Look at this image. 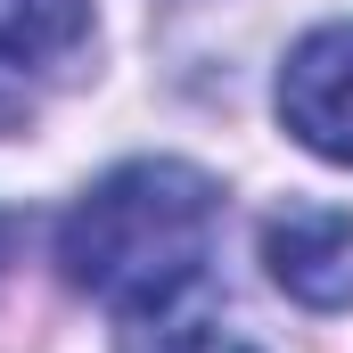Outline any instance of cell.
I'll list each match as a JSON object with an SVG mask.
<instances>
[{"mask_svg":"<svg viewBox=\"0 0 353 353\" xmlns=\"http://www.w3.org/2000/svg\"><path fill=\"white\" fill-rule=\"evenodd\" d=\"M214 230H222V189L197 165L140 157L74 197V214L58 222V271L66 288H83L115 312L165 304L181 288H205Z\"/></svg>","mask_w":353,"mask_h":353,"instance_id":"cell-1","label":"cell"},{"mask_svg":"<svg viewBox=\"0 0 353 353\" xmlns=\"http://www.w3.org/2000/svg\"><path fill=\"white\" fill-rule=\"evenodd\" d=\"M279 123L296 132V148L353 165V17L312 25L288 66H279Z\"/></svg>","mask_w":353,"mask_h":353,"instance_id":"cell-2","label":"cell"},{"mask_svg":"<svg viewBox=\"0 0 353 353\" xmlns=\"http://www.w3.org/2000/svg\"><path fill=\"white\" fill-rule=\"evenodd\" d=\"M263 271L312 312L353 304V214L337 205H288L263 222Z\"/></svg>","mask_w":353,"mask_h":353,"instance_id":"cell-3","label":"cell"},{"mask_svg":"<svg viewBox=\"0 0 353 353\" xmlns=\"http://www.w3.org/2000/svg\"><path fill=\"white\" fill-rule=\"evenodd\" d=\"M90 41V0H0V90L33 107V74H66Z\"/></svg>","mask_w":353,"mask_h":353,"instance_id":"cell-4","label":"cell"},{"mask_svg":"<svg viewBox=\"0 0 353 353\" xmlns=\"http://www.w3.org/2000/svg\"><path fill=\"white\" fill-rule=\"evenodd\" d=\"M115 353H263V345H247L197 288H181V296H165V304L115 312Z\"/></svg>","mask_w":353,"mask_h":353,"instance_id":"cell-5","label":"cell"}]
</instances>
